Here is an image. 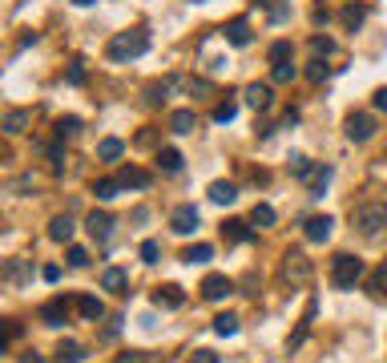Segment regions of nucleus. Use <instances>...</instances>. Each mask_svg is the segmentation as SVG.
Returning <instances> with one entry per match:
<instances>
[{
	"label": "nucleus",
	"instance_id": "obj_23",
	"mask_svg": "<svg viewBox=\"0 0 387 363\" xmlns=\"http://www.w3.org/2000/svg\"><path fill=\"white\" fill-rule=\"evenodd\" d=\"M57 360H61V363H81V360H85V347H81V343H73V339H61Z\"/></svg>",
	"mask_w": 387,
	"mask_h": 363
},
{
	"label": "nucleus",
	"instance_id": "obj_31",
	"mask_svg": "<svg viewBox=\"0 0 387 363\" xmlns=\"http://www.w3.org/2000/svg\"><path fill=\"white\" fill-rule=\"evenodd\" d=\"M291 174H295V178H303V182H307V178H315V166H311V158L295 153V158H291Z\"/></svg>",
	"mask_w": 387,
	"mask_h": 363
},
{
	"label": "nucleus",
	"instance_id": "obj_41",
	"mask_svg": "<svg viewBox=\"0 0 387 363\" xmlns=\"http://www.w3.org/2000/svg\"><path fill=\"white\" fill-rule=\"evenodd\" d=\"M65 81H69V85H85V65H81V61H73L69 73H65Z\"/></svg>",
	"mask_w": 387,
	"mask_h": 363
},
{
	"label": "nucleus",
	"instance_id": "obj_45",
	"mask_svg": "<svg viewBox=\"0 0 387 363\" xmlns=\"http://www.w3.org/2000/svg\"><path fill=\"white\" fill-rule=\"evenodd\" d=\"M41 279H45V283H57V279H61V266H57V263H48L45 270H41Z\"/></svg>",
	"mask_w": 387,
	"mask_h": 363
},
{
	"label": "nucleus",
	"instance_id": "obj_46",
	"mask_svg": "<svg viewBox=\"0 0 387 363\" xmlns=\"http://www.w3.org/2000/svg\"><path fill=\"white\" fill-rule=\"evenodd\" d=\"M8 279H17V283L24 279V263H21V259H12V263H8Z\"/></svg>",
	"mask_w": 387,
	"mask_h": 363
},
{
	"label": "nucleus",
	"instance_id": "obj_11",
	"mask_svg": "<svg viewBox=\"0 0 387 363\" xmlns=\"http://www.w3.org/2000/svg\"><path fill=\"white\" fill-rule=\"evenodd\" d=\"M178 89V77H165V81H154V85H145V105H161L165 97Z\"/></svg>",
	"mask_w": 387,
	"mask_h": 363
},
{
	"label": "nucleus",
	"instance_id": "obj_6",
	"mask_svg": "<svg viewBox=\"0 0 387 363\" xmlns=\"http://www.w3.org/2000/svg\"><path fill=\"white\" fill-rule=\"evenodd\" d=\"M347 138L351 142H371L375 138V118L371 113H351L347 118Z\"/></svg>",
	"mask_w": 387,
	"mask_h": 363
},
{
	"label": "nucleus",
	"instance_id": "obj_28",
	"mask_svg": "<svg viewBox=\"0 0 387 363\" xmlns=\"http://www.w3.org/2000/svg\"><path fill=\"white\" fill-rule=\"evenodd\" d=\"M251 222L258 226V230H262V226H274V206H267V202H258V206L251 210Z\"/></svg>",
	"mask_w": 387,
	"mask_h": 363
},
{
	"label": "nucleus",
	"instance_id": "obj_42",
	"mask_svg": "<svg viewBox=\"0 0 387 363\" xmlns=\"http://www.w3.org/2000/svg\"><path fill=\"white\" fill-rule=\"evenodd\" d=\"M158 254H161V246H158L154 239L141 242V263H158Z\"/></svg>",
	"mask_w": 387,
	"mask_h": 363
},
{
	"label": "nucleus",
	"instance_id": "obj_33",
	"mask_svg": "<svg viewBox=\"0 0 387 363\" xmlns=\"http://www.w3.org/2000/svg\"><path fill=\"white\" fill-rule=\"evenodd\" d=\"M291 53H295L291 41H274V45H271V65H287V61H291Z\"/></svg>",
	"mask_w": 387,
	"mask_h": 363
},
{
	"label": "nucleus",
	"instance_id": "obj_7",
	"mask_svg": "<svg viewBox=\"0 0 387 363\" xmlns=\"http://www.w3.org/2000/svg\"><path fill=\"white\" fill-rule=\"evenodd\" d=\"M331 226H335L331 214H311L303 222V234H307V242H327L331 239Z\"/></svg>",
	"mask_w": 387,
	"mask_h": 363
},
{
	"label": "nucleus",
	"instance_id": "obj_4",
	"mask_svg": "<svg viewBox=\"0 0 387 363\" xmlns=\"http://www.w3.org/2000/svg\"><path fill=\"white\" fill-rule=\"evenodd\" d=\"M282 279H287L291 287H307V283H311V259H307L303 250H287V259H282Z\"/></svg>",
	"mask_w": 387,
	"mask_h": 363
},
{
	"label": "nucleus",
	"instance_id": "obj_44",
	"mask_svg": "<svg viewBox=\"0 0 387 363\" xmlns=\"http://www.w3.org/2000/svg\"><path fill=\"white\" fill-rule=\"evenodd\" d=\"M117 331H121V315H114V319H109V327L101 331V339H117Z\"/></svg>",
	"mask_w": 387,
	"mask_h": 363
},
{
	"label": "nucleus",
	"instance_id": "obj_35",
	"mask_svg": "<svg viewBox=\"0 0 387 363\" xmlns=\"http://www.w3.org/2000/svg\"><path fill=\"white\" fill-rule=\"evenodd\" d=\"M311 53H315V57H331V53H335V41H331V37H311Z\"/></svg>",
	"mask_w": 387,
	"mask_h": 363
},
{
	"label": "nucleus",
	"instance_id": "obj_21",
	"mask_svg": "<svg viewBox=\"0 0 387 363\" xmlns=\"http://www.w3.org/2000/svg\"><path fill=\"white\" fill-rule=\"evenodd\" d=\"M121 190H125V186H121L117 178H101V182H93V198H97V202H114Z\"/></svg>",
	"mask_w": 387,
	"mask_h": 363
},
{
	"label": "nucleus",
	"instance_id": "obj_12",
	"mask_svg": "<svg viewBox=\"0 0 387 363\" xmlns=\"http://www.w3.org/2000/svg\"><path fill=\"white\" fill-rule=\"evenodd\" d=\"M154 303H158V307H170V311H178V307L186 303V290L174 287V283H170V287H158V290H154Z\"/></svg>",
	"mask_w": 387,
	"mask_h": 363
},
{
	"label": "nucleus",
	"instance_id": "obj_14",
	"mask_svg": "<svg viewBox=\"0 0 387 363\" xmlns=\"http://www.w3.org/2000/svg\"><path fill=\"white\" fill-rule=\"evenodd\" d=\"M170 129H174V133H194V129H198V113H194V109H174V113H170Z\"/></svg>",
	"mask_w": 387,
	"mask_h": 363
},
{
	"label": "nucleus",
	"instance_id": "obj_9",
	"mask_svg": "<svg viewBox=\"0 0 387 363\" xmlns=\"http://www.w3.org/2000/svg\"><path fill=\"white\" fill-rule=\"evenodd\" d=\"M85 230H89L97 242H109V234H114V218L105 214V210H93V214L85 218Z\"/></svg>",
	"mask_w": 387,
	"mask_h": 363
},
{
	"label": "nucleus",
	"instance_id": "obj_5",
	"mask_svg": "<svg viewBox=\"0 0 387 363\" xmlns=\"http://www.w3.org/2000/svg\"><path fill=\"white\" fill-rule=\"evenodd\" d=\"M198 222H202V214H198V206H178V210H174V214H170V230H174V234H194V230H198Z\"/></svg>",
	"mask_w": 387,
	"mask_h": 363
},
{
	"label": "nucleus",
	"instance_id": "obj_16",
	"mask_svg": "<svg viewBox=\"0 0 387 363\" xmlns=\"http://www.w3.org/2000/svg\"><path fill=\"white\" fill-rule=\"evenodd\" d=\"M210 202H214V206L238 202V186H234V182H214V186H210Z\"/></svg>",
	"mask_w": 387,
	"mask_h": 363
},
{
	"label": "nucleus",
	"instance_id": "obj_17",
	"mask_svg": "<svg viewBox=\"0 0 387 363\" xmlns=\"http://www.w3.org/2000/svg\"><path fill=\"white\" fill-rule=\"evenodd\" d=\"M77 311L85 315L89 323H97V319H105V303H101L97 295H81V299H77Z\"/></svg>",
	"mask_w": 387,
	"mask_h": 363
},
{
	"label": "nucleus",
	"instance_id": "obj_22",
	"mask_svg": "<svg viewBox=\"0 0 387 363\" xmlns=\"http://www.w3.org/2000/svg\"><path fill=\"white\" fill-rule=\"evenodd\" d=\"M117 182H121L125 190H129V186H134V190H145V186H150V174H145V169H134V166H125V169H121V174H117Z\"/></svg>",
	"mask_w": 387,
	"mask_h": 363
},
{
	"label": "nucleus",
	"instance_id": "obj_1",
	"mask_svg": "<svg viewBox=\"0 0 387 363\" xmlns=\"http://www.w3.org/2000/svg\"><path fill=\"white\" fill-rule=\"evenodd\" d=\"M150 53V32L145 28H129V32H117L114 41H109V48H105V57L109 61H134V57H145Z\"/></svg>",
	"mask_w": 387,
	"mask_h": 363
},
{
	"label": "nucleus",
	"instance_id": "obj_8",
	"mask_svg": "<svg viewBox=\"0 0 387 363\" xmlns=\"http://www.w3.org/2000/svg\"><path fill=\"white\" fill-rule=\"evenodd\" d=\"M242 101H246L251 109H271V105H274V89H271V85H262V81H254V85L242 89Z\"/></svg>",
	"mask_w": 387,
	"mask_h": 363
},
{
	"label": "nucleus",
	"instance_id": "obj_15",
	"mask_svg": "<svg viewBox=\"0 0 387 363\" xmlns=\"http://www.w3.org/2000/svg\"><path fill=\"white\" fill-rule=\"evenodd\" d=\"M222 234H226L230 242H251V239H254L251 222H242V218H226V226H222Z\"/></svg>",
	"mask_w": 387,
	"mask_h": 363
},
{
	"label": "nucleus",
	"instance_id": "obj_30",
	"mask_svg": "<svg viewBox=\"0 0 387 363\" xmlns=\"http://www.w3.org/2000/svg\"><path fill=\"white\" fill-rule=\"evenodd\" d=\"M234 118H238V101H222V105H214V121H218V125H230Z\"/></svg>",
	"mask_w": 387,
	"mask_h": 363
},
{
	"label": "nucleus",
	"instance_id": "obj_37",
	"mask_svg": "<svg viewBox=\"0 0 387 363\" xmlns=\"http://www.w3.org/2000/svg\"><path fill=\"white\" fill-rule=\"evenodd\" d=\"M81 129V118H61L57 121V138H73Z\"/></svg>",
	"mask_w": 387,
	"mask_h": 363
},
{
	"label": "nucleus",
	"instance_id": "obj_29",
	"mask_svg": "<svg viewBox=\"0 0 387 363\" xmlns=\"http://www.w3.org/2000/svg\"><path fill=\"white\" fill-rule=\"evenodd\" d=\"M214 331H218L222 339L238 335V315H218V319H214Z\"/></svg>",
	"mask_w": 387,
	"mask_h": 363
},
{
	"label": "nucleus",
	"instance_id": "obj_32",
	"mask_svg": "<svg viewBox=\"0 0 387 363\" xmlns=\"http://www.w3.org/2000/svg\"><path fill=\"white\" fill-rule=\"evenodd\" d=\"M363 17H367L363 4H347V8H343V24H347V28H359V24H363Z\"/></svg>",
	"mask_w": 387,
	"mask_h": 363
},
{
	"label": "nucleus",
	"instance_id": "obj_26",
	"mask_svg": "<svg viewBox=\"0 0 387 363\" xmlns=\"http://www.w3.org/2000/svg\"><path fill=\"white\" fill-rule=\"evenodd\" d=\"M210 259H214V246H210V242H198V246H190V250H186L182 254V263H210Z\"/></svg>",
	"mask_w": 387,
	"mask_h": 363
},
{
	"label": "nucleus",
	"instance_id": "obj_38",
	"mask_svg": "<svg viewBox=\"0 0 387 363\" xmlns=\"http://www.w3.org/2000/svg\"><path fill=\"white\" fill-rule=\"evenodd\" d=\"M327 182H331V166H319V169H315V194H311V198H323Z\"/></svg>",
	"mask_w": 387,
	"mask_h": 363
},
{
	"label": "nucleus",
	"instance_id": "obj_18",
	"mask_svg": "<svg viewBox=\"0 0 387 363\" xmlns=\"http://www.w3.org/2000/svg\"><path fill=\"white\" fill-rule=\"evenodd\" d=\"M73 230H77V226H73V218L69 214H57L53 222H48V239L53 242H69L73 239Z\"/></svg>",
	"mask_w": 387,
	"mask_h": 363
},
{
	"label": "nucleus",
	"instance_id": "obj_19",
	"mask_svg": "<svg viewBox=\"0 0 387 363\" xmlns=\"http://www.w3.org/2000/svg\"><path fill=\"white\" fill-rule=\"evenodd\" d=\"M65 315H69V303H65V299H53V303H45V307H41V319H45L48 327H61V323H65Z\"/></svg>",
	"mask_w": 387,
	"mask_h": 363
},
{
	"label": "nucleus",
	"instance_id": "obj_50",
	"mask_svg": "<svg viewBox=\"0 0 387 363\" xmlns=\"http://www.w3.org/2000/svg\"><path fill=\"white\" fill-rule=\"evenodd\" d=\"M384 162H387V153H384Z\"/></svg>",
	"mask_w": 387,
	"mask_h": 363
},
{
	"label": "nucleus",
	"instance_id": "obj_40",
	"mask_svg": "<svg viewBox=\"0 0 387 363\" xmlns=\"http://www.w3.org/2000/svg\"><path fill=\"white\" fill-rule=\"evenodd\" d=\"M69 266H89V250L85 246H69Z\"/></svg>",
	"mask_w": 387,
	"mask_h": 363
},
{
	"label": "nucleus",
	"instance_id": "obj_43",
	"mask_svg": "<svg viewBox=\"0 0 387 363\" xmlns=\"http://www.w3.org/2000/svg\"><path fill=\"white\" fill-rule=\"evenodd\" d=\"M117 363H165V360H158V355H145V351H129V355H121Z\"/></svg>",
	"mask_w": 387,
	"mask_h": 363
},
{
	"label": "nucleus",
	"instance_id": "obj_27",
	"mask_svg": "<svg viewBox=\"0 0 387 363\" xmlns=\"http://www.w3.org/2000/svg\"><path fill=\"white\" fill-rule=\"evenodd\" d=\"M28 125V109H8L4 113V133H21Z\"/></svg>",
	"mask_w": 387,
	"mask_h": 363
},
{
	"label": "nucleus",
	"instance_id": "obj_49",
	"mask_svg": "<svg viewBox=\"0 0 387 363\" xmlns=\"http://www.w3.org/2000/svg\"><path fill=\"white\" fill-rule=\"evenodd\" d=\"M73 4H81V8H85V4H93V0H73Z\"/></svg>",
	"mask_w": 387,
	"mask_h": 363
},
{
	"label": "nucleus",
	"instance_id": "obj_3",
	"mask_svg": "<svg viewBox=\"0 0 387 363\" xmlns=\"http://www.w3.org/2000/svg\"><path fill=\"white\" fill-rule=\"evenodd\" d=\"M359 279H363V259H355V254H335L331 259V283L339 290H351Z\"/></svg>",
	"mask_w": 387,
	"mask_h": 363
},
{
	"label": "nucleus",
	"instance_id": "obj_36",
	"mask_svg": "<svg viewBox=\"0 0 387 363\" xmlns=\"http://www.w3.org/2000/svg\"><path fill=\"white\" fill-rule=\"evenodd\" d=\"M307 77H311V81H315V85H319V81H327V77H331V65H323L319 57H315V61H311V65H307Z\"/></svg>",
	"mask_w": 387,
	"mask_h": 363
},
{
	"label": "nucleus",
	"instance_id": "obj_48",
	"mask_svg": "<svg viewBox=\"0 0 387 363\" xmlns=\"http://www.w3.org/2000/svg\"><path fill=\"white\" fill-rule=\"evenodd\" d=\"M190 363H218V355H214V351H194Z\"/></svg>",
	"mask_w": 387,
	"mask_h": 363
},
{
	"label": "nucleus",
	"instance_id": "obj_10",
	"mask_svg": "<svg viewBox=\"0 0 387 363\" xmlns=\"http://www.w3.org/2000/svg\"><path fill=\"white\" fill-rule=\"evenodd\" d=\"M230 290H234V283H230L226 274H206V283H202V299L218 303V299H226Z\"/></svg>",
	"mask_w": 387,
	"mask_h": 363
},
{
	"label": "nucleus",
	"instance_id": "obj_39",
	"mask_svg": "<svg viewBox=\"0 0 387 363\" xmlns=\"http://www.w3.org/2000/svg\"><path fill=\"white\" fill-rule=\"evenodd\" d=\"M371 290H375V295H387V259L379 263V270H375V279H371Z\"/></svg>",
	"mask_w": 387,
	"mask_h": 363
},
{
	"label": "nucleus",
	"instance_id": "obj_13",
	"mask_svg": "<svg viewBox=\"0 0 387 363\" xmlns=\"http://www.w3.org/2000/svg\"><path fill=\"white\" fill-rule=\"evenodd\" d=\"M222 32H226V41H230V45H238V48H246V45L254 41V37H251V24L242 21V17H238V21H230L226 28H222Z\"/></svg>",
	"mask_w": 387,
	"mask_h": 363
},
{
	"label": "nucleus",
	"instance_id": "obj_24",
	"mask_svg": "<svg viewBox=\"0 0 387 363\" xmlns=\"http://www.w3.org/2000/svg\"><path fill=\"white\" fill-rule=\"evenodd\" d=\"M121 153H125V142H121V138H105V142L97 145V158H101V162H117Z\"/></svg>",
	"mask_w": 387,
	"mask_h": 363
},
{
	"label": "nucleus",
	"instance_id": "obj_20",
	"mask_svg": "<svg viewBox=\"0 0 387 363\" xmlns=\"http://www.w3.org/2000/svg\"><path fill=\"white\" fill-rule=\"evenodd\" d=\"M125 283H129V279H125V270H121V266H105V270H101V287H105V290L125 295Z\"/></svg>",
	"mask_w": 387,
	"mask_h": 363
},
{
	"label": "nucleus",
	"instance_id": "obj_2",
	"mask_svg": "<svg viewBox=\"0 0 387 363\" xmlns=\"http://www.w3.org/2000/svg\"><path fill=\"white\" fill-rule=\"evenodd\" d=\"M351 218H355V230L363 239H379L387 230V202H359L351 210Z\"/></svg>",
	"mask_w": 387,
	"mask_h": 363
},
{
	"label": "nucleus",
	"instance_id": "obj_25",
	"mask_svg": "<svg viewBox=\"0 0 387 363\" xmlns=\"http://www.w3.org/2000/svg\"><path fill=\"white\" fill-rule=\"evenodd\" d=\"M158 166L165 169V174H182V153L165 145V149H158Z\"/></svg>",
	"mask_w": 387,
	"mask_h": 363
},
{
	"label": "nucleus",
	"instance_id": "obj_47",
	"mask_svg": "<svg viewBox=\"0 0 387 363\" xmlns=\"http://www.w3.org/2000/svg\"><path fill=\"white\" fill-rule=\"evenodd\" d=\"M371 105H375L379 113H387V89H375V97H371Z\"/></svg>",
	"mask_w": 387,
	"mask_h": 363
},
{
	"label": "nucleus",
	"instance_id": "obj_34",
	"mask_svg": "<svg viewBox=\"0 0 387 363\" xmlns=\"http://www.w3.org/2000/svg\"><path fill=\"white\" fill-rule=\"evenodd\" d=\"M271 77L278 81V85H287V81H295V77H298V69L291 65V61H287V65H274V69H271Z\"/></svg>",
	"mask_w": 387,
	"mask_h": 363
}]
</instances>
